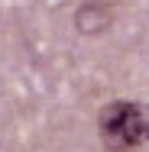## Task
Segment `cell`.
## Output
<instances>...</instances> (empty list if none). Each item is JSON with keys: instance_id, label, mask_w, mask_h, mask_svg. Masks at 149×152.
<instances>
[{"instance_id": "obj_1", "label": "cell", "mask_w": 149, "mask_h": 152, "mask_svg": "<svg viewBox=\"0 0 149 152\" xmlns=\"http://www.w3.org/2000/svg\"><path fill=\"white\" fill-rule=\"evenodd\" d=\"M101 142L110 152H133L149 142V104L114 100L97 113Z\"/></svg>"}]
</instances>
